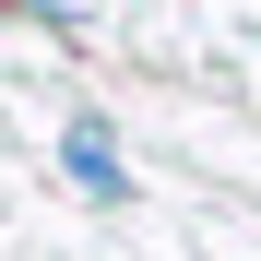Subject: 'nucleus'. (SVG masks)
Returning a JSON list of instances; mask_svg holds the SVG:
<instances>
[{
	"label": "nucleus",
	"instance_id": "obj_1",
	"mask_svg": "<svg viewBox=\"0 0 261 261\" xmlns=\"http://www.w3.org/2000/svg\"><path fill=\"white\" fill-rule=\"evenodd\" d=\"M60 154H71V178L95 190V202H130V178H119V143H107V119H71V143H60Z\"/></svg>",
	"mask_w": 261,
	"mask_h": 261
}]
</instances>
